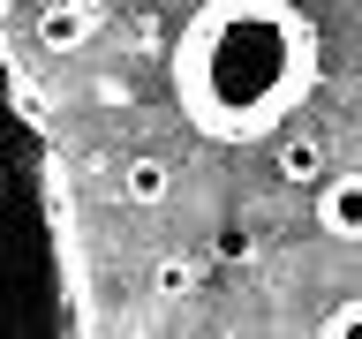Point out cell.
<instances>
[{"label":"cell","mask_w":362,"mask_h":339,"mask_svg":"<svg viewBox=\"0 0 362 339\" xmlns=\"http://www.w3.org/2000/svg\"><path fill=\"white\" fill-rule=\"evenodd\" d=\"M325 332H362V302H347V309L325 316Z\"/></svg>","instance_id":"cell-7"},{"label":"cell","mask_w":362,"mask_h":339,"mask_svg":"<svg viewBox=\"0 0 362 339\" xmlns=\"http://www.w3.org/2000/svg\"><path fill=\"white\" fill-rule=\"evenodd\" d=\"M317 83V23L294 0H204L174 45V98L211 143H257Z\"/></svg>","instance_id":"cell-2"},{"label":"cell","mask_w":362,"mask_h":339,"mask_svg":"<svg viewBox=\"0 0 362 339\" xmlns=\"http://www.w3.org/2000/svg\"><path fill=\"white\" fill-rule=\"evenodd\" d=\"M83 256L68 226L61 158L45 136L38 90L0 45V332L45 339V332H83Z\"/></svg>","instance_id":"cell-1"},{"label":"cell","mask_w":362,"mask_h":339,"mask_svg":"<svg viewBox=\"0 0 362 339\" xmlns=\"http://www.w3.org/2000/svg\"><path fill=\"white\" fill-rule=\"evenodd\" d=\"M98 23H106V0H53L38 16V45L45 53H83L98 38Z\"/></svg>","instance_id":"cell-3"},{"label":"cell","mask_w":362,"mask_h":339,"mask_svg":"<svg viewBox=\"0 0 362 339\" xmlns=\"http://www.w3.org/2000/svg\"><path fill=\"white\" fill-rule=\"evenodd\" d=\"M317 226H325L332 242L362 249V166H347V174H332L317 189Z\"/></svg>","instance_id":"cell-4"},{"label":"cell","mask_w":362,"mask_h":339,"mask_svg":"<svg viewBox=\"0 0 362 339\" xmlns=\"http://www.w3.org/2000/svg\"><path fill=\"white\" fill-rule=\"evenodd\" d=\"M174 196V166H166V158H129V166H121V203H136V211H158V203Z\"/></svg>","instance_id":"cell-5"},{"label":"cell","mask_w":362,"mask_h":339,"mask_svg":"<svg viewBox=\"0 0 362 339\" xmlns=\"http://www.w3.org/2000/svg\"><path fill=\"white\" fill-rule=\"evenodd\" d=\"M325 174V151H317L310 136H302V143H287V151H279V181H294V189H302V181H317Z\"/></svg>","instance_id":"cell-6"}]
</instances>
